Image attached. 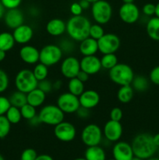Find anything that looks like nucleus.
<instances>
[{
    "label": "nucleus",
    "instance_id": "nucleus-27",
    "mask_svg": "<svg viewBox=\"0 0 159 160\" xmlns=\"http://www.w3.org/2000/svg\"><path fill=\"white\" fill-rule=\"evenodd\" d=\"M15 39L12 34L9 32L0 33V49L8 52L15 45Z\"/></svg>",
    "mask_w": 159,
    "mask_h": 160
},
{
    "label": "nucleus",
    "instance_id": "nucleus-29",
    "mask_svg": "<svg viewBox=\"0 0 159 160\" xmlns=\"http://www.w3.org/2000/svg\"><path fill=\"white\" fill-rule=\"evenodd\" d=\"M68 90L69 92L79 97L85 90L84 83L76 78H71L68 82Z\"/></svg>",
    "mask_w": 159,
    "mask_h": 160
},
{
    "label": "nucleus",
    "instance_id": "nucleus-26",
    "mask_svg": "<svg viewBox=\"0 0 159 160\" xmlns=\"http://www.w3.org/2000/svg\"><path fill=\"white\" fill-rule=\"evenodd\" d=\"M134 95V90L130 84L129 85L120 86V88L118 89L117 92V98L118 101L122 103L129 102L132 99Z\"/></svg>",
    "mask_w": 159,
    "mask_h": 160
},
{
    "label": "nucleus",
    "instance_id": "nucleus-19",
    "mask_svg": "<svg viewBox=\"0 0 159 160\" xmlns=\"http://www.w3.org/2000/svg\"><path fill=\"white\" fill-rule=\"evenodd\" d=\"M12 35L16 43L26 45L34 37V30L30 25L23 23L13 30Z\"/></svg>",
    "mask_w": 159,
    "mask_h": 160
},
{
    "label": "nucleus",
    "instance_id": "nucleus-42",
    "mask_svg": "<svg viewBox=\"0 0 159 160\" xmlns=\"http://www.w3.org/2000/svg\"><path fill=\"white\" fill-rule=\"evenodd\" d=\"M5 9H17L21 4L22 0H0Z\"/></svg>",
    "mask_w": 159,
    "mask_h": 160
},
{
    "label": "nucleus",
    "instance_id": "nucleus-14",
    "mask_svg": "<svg viewBox=\"0 0 159 160\" xmlns=\"http://www.w3.org/2000/svg\"><path fill=\"white\" fill-rule=\"evenodd\" d=\"M104 138L110 142H117L121 138L123 133V125L119 121L109 120L103 128Z\"/></svg>",
    "mask_w": 159,
    "mask_h": 160
},
{
    "label": "nucleus",
    "instance_id": "nucleus-56",
    "mask_svg": "<svg viewBox=\"0 0 159 160\" xmlns=\"http://www.w3.org/2000/svg\"><path fill=\"white\" fill-rule=\"evenodd\" d=\"M154 15L157 17H159V2L155 5V14Z\"/></svg>",
    "mask_w": 159,
    "mask_h": 160
},
{
    "label": "nucleus",
    "instance_id": "nucleus-8",
    "mask_svg": "<svg viewBox=\"0 0 159 160\" xmlns=\"http://www.w3.org/2000/svg\"><path fill=\"white\" fill-rule=\"evenodd\" d=\"M103 131L96 123H90L81 132V140L87 147L99 145L102 141Z\"/></svg>",
    "mask_w": 159,
    "mask_h": 160
},
{
    "label": "nucleus",
    "instance_id": "nucleus-60",
    "mask_svg": "<svg viewBox=\"0 0 159 160\" xmlns=\"http://www.w3.org/2000/svg\"><path fill=\"white\" fill-rule=\"evenodd\" d=\"M147 160H159V158H150V159H148Z\"/></svg>",
    "mask_w": 159,
    "mask_h": 160
},
{
    "label": "nucleus",
    "instance_id": "nucleus-52",
    "mask_svg": "<svg viewBox=\"0 0 159 160\" xmlns=\"http://www.w3.org/2000/svg\"><path fill=\"white\" fill-rule=\"evenodd\" d=\"M79 3L83 9H87L90 6V3L89 2H87V0H80Z\"/></svg>",
    "mask_w": 159,
    "mask_h": 160
},
{
    "label": "nucleus",
    "instance_id": "nucleus-58",
    "mask_svg": "<svg viewBox=\"0 0 159 160\" xmlns=\"http://www.w3.org/2000/svg\"><path fill=\"white\" fill-rule=\"evenodd\" d=\"M87 2H89L90 3V4H93V3L96 2H98V0H87Z\"/></svg>",
    "mask_w": 159,
    "mask_h": 160
},
{
    "label": "nucleus",
    "instance_id": "nucleus-55",
    "mask_svg": "<svg viewBox=\"0 0 159 160\" xmlns=\"http://www.w3.org/2000/svg\"><path fill=\"white\" fill-rule=\"evenodd\" d=\"M6 56V52L3 51V50L0 49V62H2Z\"/></svg>",
    "mask_w": 159,
    "mask_h": 160
},
{
    "label": "nucleus",
    "instance_id": "nucleus-49",
    "mask_svg": "<svg viewBox=\"0 0 159 160\" xmlns=\"http://www.w3.org/2000/svg\"><path fill=\"white\" fill-rule=\"evenodd\" d=\"M29 121V123L31 125V126L33 127H37L38 126L39 124H41V122L40 119H39L38 116H35L34 117H33L32 119H31L30 120H28Z\"/></svg>",
    "mask_w": 159,
    "mask_h": 160
},
{
    "label": "nucleus",
    "instance_id": "nucleus-1",
    "mask_svg": "<svg viewBox=\"0 0 159 160\" xmlns=\"http://www.w3.org/2000/svg\"><path fill=\"white\" fill-rule=\"evenodd\" d=\"M134 156L142 159L153 157L157 150V147L153 141V135L148 133L137 134L131 143Z\"/></svg>",
    "mask_w": 159,
    "mask_h": 160
},
{
    "label": "nucleus",
    "instance_id": "nucleus-18",
    "mask_svg": "<svg viewBox=\"0 0 159 160\" xmlns=\"http://www.w3.org/2000/svg\"><path fill=\"white\" fill-rule=\"evenodd\" d=\"M6 26L10 29L14 30L24 23V16L22 11L17 9H8L3 17Z\"/></svg>",
    "mask_w": 159,
    "mask_h": 160
},
{
    "label": "nucleus",
    "instance_id": "nucleus-48",
    "mask_svg": "<svg viewBox=\"0 0 159 160\" xmlns=\"http://www.w3.org/2000/svg\"><path fill=\"white\" fill-rule=\"evenodd\" d=\"M89 77H90V75L87 74L86 72L83 71V70H80L79 73H77V75H76V78H78V79H79L80 81H82V82L85 83V82H87V81H88Z\"/></svg>",
    "mask_w": 159,
    "mask_h": 160
},
{
    "label": "nucleus",
    "instance_id": "nucleus-30",
    "mask_svg": "<svg viewBox=\"0 0 159 160\" xmlns=\"http://www.w3.org/2000/svg\"><path fill=\"white\" fill-rule=\"evenodd\" d=\"M9 102H10L11 106H16V107L21 108L22 106H24L25 104L27 103L26 101V94L23 92H20L17 90L16 92H13L9 98Z\"/></svg>",
    "mask_w": 159,
    "mask_h": 160
},
{
    "label": "nucleus",
    "instance_id": "nucleus-7",
    "mask_svg": "<svg viewBox=\"0 0 159 160\" xmlns=\"http://www.w3.org/2000/svg\"><path fill=\"white\" fill-rule=\"evenodd\" d=\"M62 56L63 52L59 45L49 44L40 50L39 62L49 67L59 63L62 59Z\"/></svg>",
    "mask_w": 159,
    "mask_h": 160
},
{
    "label": "nucleus",
    "instance_id": "nucleus-28",
    "mask_svg": "<svg viewBox=\"0 0 159 160\" xmlns=\"http://www.w3.org/2000/svg\"><path fill=\"white\" fill-rule=\"evenodd\" d=\"M133 90L138 92H143L149 88V81L147 78L142 75L134 76L132 83L130 84Z\"/></svg>",
    "mask_w": 159,
    "mask_h": 160
},
{
    "label": "nucleus",
    "instance_id": "nucleus-47",
    "mask_svg": "<svg viewBox=\"0 0 159 160\" xmlns=\"http://www.w3.org/2000/svg\"><path fill=\"white\" fill-rule=\"evenodd\" d=\"M76 113L79 118L87 119V118H88L89 116H90V109H86V108L80 106V107L77 109V111L76 112Z\"/></svg>",
    "mask_w": 159,
    "mask_h": 160
},
{
    "label": "nucleus",
    "instance_id": "nucleus-4",
    "mask_svg": "<svg viewBox=\"0 0 159 160\" xmlns=\"http://www.w3.org/2000/svg\"><path fill=\"white\" fill-rule=\"evenodd\" d=\"M37 116L41 123L55 127L63 121L65 113L59 109L57 105L48 104L44 106L40 109Z\"/></svg>",
    "mask_w": 159,
    "mask_h": 160
},
{
    "label": "nucleus",
    "instance_id": "nucleus-44",
    "mask_svg": "<svg viewBox=\"0 0 159 160\" xmlns=\"http://www.w3.org/2000/svg\"><path fill=\"white\" fill-rule=\"evenodd\" d=\"M149 79L153 84L159 85V66L154 67L150 72Z\"/></svg>",
    "mask_w": 159,
    "mask_h": 160
},
{
    "label": "nucleus",
    "instance_id": "nucleus-2",
    "mask_svg": "<svg viewBox=\"0 0 159 160\" xmlns=\"http://www.w3.org/2000/svg\"><path fill=\"white\" fill-rule=\"evenodd\" d=\"M90 21L83 15L73 16L66 23V32L74 42H80L89 37Z\"/></svg>",
    "mask_w": 159,
    "mask_h": 160
},
{
    "label": "nucleus",
    "instance_id": "nucleus-20",
    "mask_svg": "<svg viewBox=\"0 0 159 160\" xmlns=\"http://www.w3.org/2000/svg\"><path fill=\"white\" fill-rule=\"evenodd\" d=\"M80 104L82 107L91 109L96 107L100 102V95L94 90H84L79 96Z\"/></svg>",
    "mask_w": 159,
    "mask_h": 160
},
{
    "label": "nucleus",
    "instance_id": "nucleus-31",
    "mask_svg": "<svg viewBox=\"0 0 159 160\" xmlns=\"http://www.w3.org/2000/svg\"><path fill=\"white\" fill-rule=\"evenodd\" d=\"M5 116H6V118L8 119V120H9L11 124H17V123H20L22 119L20 109L13 106H11L9 108Z\"/></svg>",
    "mask_w": 159,
    "mask_h": 160
},
{
    "label": "nucleus",
    "instance_id": "nucleus-32",
    "mask_svg": "<svg viewBox=\"0 0 159 160\" xmlns=\"http://www.w3.org/2000/svg\"><path fill=\"white\" fill-rule=\"evenodd\" d=\"M118 62V57L115 53L104 54L101 59V67L105 70H111Z\"/></svg>",
    "mask_w": 159,
    "mask_h": 160
},
{
    "label": "nucleus",
    "instance_id": "nucleus-37",
    "mask_svg": "<svg viewBox=\"0 0 159 160\" xmlns=\"http://www.w3.org/2000/svg\"><path fill=\"white\" fill-rule=\"evenodd\" d=\"M59 46L62 49V52L63 53H70L73 52L75 49V45H74V41L72 40L70 38V39H62L60 41Z\"/></svg>",
    "mask_w": 159,
    "mask_h": 160
},
{
    "label": "nucleus",
    "instance_id": "nucleus-17",
    "mask_svg": "<svg viewBox=\"0 0 159 160\" xmlns=\"http://www.w3.org/2000/svg\"><path fill=\"white\" fill-rule=\"evenodd\" d=\"M19 55L23 62L29 65H34L39 62L40 51L31 45H23L19 52Z\"/></svg>",
    "mask_w": 159,
    "mask_h": 160
},
{
    "label": "nucleus",
    "instance_id": "nucleus-63",
    "mask_svg": "<svg viewBox=\"0 0 159 160\" xmlns=\"http://www.w3.org/2000/svg\"><path fill=\"white\" fill-rule=\"evenodd\" d=\"M108 160H115V159H108Z\"/></svg>",
    "mask_w": 159,
    "mask_h": 160
},
{
    "label": "nucleus",
    "instance_id": "nucleus-38",
    "mask_svg": "<svg viewBox=\"0 0 159 160\" xmlns=\"http://www.w3.org/2000/svg\"><path fill=\"white\" fill-rule=\"evenodd\" d=\"M9 79L6 71L0 69V93H2L9 87Z\"/></svg>",
    "mask_w": 159,
    "mask_h": 160
},
{
    "label": "nucleus",
    "instance_id": "nucleus-12",
    "mask_svg": "<svg viewBox=\"0 0 159 160\" xmlns=\"http://www.w3.org/2000/svg\"><path fill=\"white\" fill-rule=\"evenodd\" d=\"M118 16L124 23L132 24L140 18V9L134 3H123L119 8Z\"/></svg>",
    "mask_w": 159,
    "mask_h": 160
},
{
    "label": "nucleus",
    "instance_id": "nucleus-46",
    "mask_svg": "<svg viewBox=\"0 0 159 160\" xmlns=\"http://www.w3.org/2000/svg\"><path fill=\"white\" fill-rule=\"evenodd\" d=\"M70 12L73 16H80L82 15V12L84 9L80 6L79 2H73L70 6Z\"/></svg>",
    "mask_w": 159,
    "mask_h": 160
},
{
    "label": "nucleus",
    "instance_id": "nucleus-23",
    "mask_svg": "<svg viewBox=\"0 0 159 160\" xmlns=\"http://www.w3.org/2000/svg\"><path fill=\"white\" fill-rule=\"evenodd\" d=\"M45 99H46V94L38 88H36L26 94L27 103L35 108L41 106L45 102Z\"/></svg>",
    "mask_w": 159,
    "mask_h": 160
},
{
    "label": "nucleus",
    "instance_id": "nucleus-45",
    "mask_svg": "<svg viewBox=\"0 0 159 160\" xmlns=\"http://www.w3.org/2000/svg\"><path fill=\"white\" fill-rule=\"evenodd\" d=\"M143 12L144 15L147 17H151V16L155 14V5L153 3H147L143 6Z\"/></svg>",
    "mask_w": 159,
    "mask_h": 160
},
{
    "label": "nucleus",
    "instance_id": "nucleus-35",
    "mask_svg": "<svg viewBox=\"0 0 159 160\" xmlns=\"http://www.w3.org/2000/svg\"><path fill=\"white\" fill-rule=\"evenodd\" d=\"M11 123L5 115L0 116V139L5 138L9 134Z\"/></svg>",
    "mask_w": 159,
    "mask_h": 160
},
{
    "label": "nucleus",
    "instance_id": "nucleus-21",
    "mask_svg": "<svg viewBox=\"0 0 159 160\" xmlns=\"http://www.w3.org/2000/svg\"><path fill=\"white\" fill-rule=\"evenodd\" d=\"M48 34L54 37H58L66 31V23L59 18H54L50 20L45 27Z\"/></svg>",
    "mask_w": 159,
    "mask_h": 160
},
{
    "label": "nucleus",
    "instance_id": "nucleus-36",
    "mask_svg": "<svg viewBox=\"0 0 159 160\" xmlns=\"http://www.w3.org/2000/svg\"><path fill=\"white\" fill-rule=\"evenodd\" d=\"M104 33V29H103L102 26L99 23H94V24L90 25V31H89V37L95 39V40H99L101 37H102Z\"/></svg>",
    "mask_w": 159,
    "mask_h": 160
},
{
    "label": "nucleus",
    "instance_id": "nucleus-39",
    "mask_svg": "<svg viewBox=\"0 0 159 160\" xmlns=\"http://www.w3.org/2000/svg\"><path fill=\"white\" fill-rule=\"evenodd\" d=\"M37 88H40L41 91H43L47 95L48 93H51L53 91V83L51 81H48L46 78V79L38 81Z\"/></svg>",
    "mask_w": 159,
    "mask_h": 160
},
{
    "label": "nucleus",
    "instance_id": "nucleus-11",
    "mask_svg": "<svg viewBox=\"0 0 159 160\" xmlns=\"http://www.w3.org/2000/svg\"><path fill=\"white\" fill-rule=\"evenodd\" d=\"M54 134L58 140L62 142H70L76 138V130L73 123L63 120L55 126Z\"/></svg>",
    "mask_w": 159,
    "mask_h": 160
},
{
    "label": "nucleus",
    "instance_id": "nucleus-24",
    "mask_svg": "<svg viewBox=\"0 0 159 160\" xmlns=\"http://www.w3.org/2000/svg\"><path fill=\"white\" fill-rule=\"evenodd\" d=\"M84 158L87 160H106V153L104 148L99 145L87 147Z\"/></svg>",
    "mask_w": 159,
    "mask_h": 160
},
{
    "label": "nucleus",
    "instance_id": "nucleus-22",
    "mask_svg": "<svg viewBox=\"0 0 159 160\" xmlns=\"http://www.w3.org/2000/svg\"><path fill=\"white\" fill-rule=\"evenodd\" d=\"M79 50L83 56L95 55L98 52V41L90 37H87L80 42Z\"/></svg>",
    "mask_w": 159,
    "mask_h": 160
},
{
    "label": "nucleus",
    "instance_id": "nucleus-5",
    "mask_svg": "<svg viewBox=\"0 0 159 160\" xmlns=\"http://www.w3.org/2000/svg\"><path fill=\"white\" fill-rule=\"evenodd\" d=\"M15 86L17 90L27 94L31 91L37 88L38 81L34 77L32 70L23 69L17 73L15 78Z\"/></svg>",
    "mask_w": 159,
    "mask_h": 160
},
{
    "label": "nucleus",
    "instance_id": "nucleus-62",
    "mask_svg": "<svg viewBox=\"0 0 159 160\" xmlns=\"http://www.w3.org/2000/svg\"><path fill=\"white\" fill-rule=\"evenodd\" d=\"M0 160H5L4 158H3V156H2L1 154H0Z\"/></svg>",
    "mask_w": 159,
    "mask_h": 160
},
{
    "label": "nucleus",
    "instance_id": "nucleus-16",
    "mask_svg": "<svg viewBox=\"0 0 159 160\" xmlns=\"http://www.w3.org/2000/svg\"><path fill=\"white\" fill-rule=\"evenodd\" d=\"M112 155L115 160H131L134 156L131 144L126 142H117L112 148Z\"/></svg>",
    "mask_w": 159,
    "mask_h": 160
},
{
    "label": "nucleus",
    "instance_id": "nucleus-13",
    "mask_svg": "<svg viewBox=\"0 0 159 160\" xmlns=\"http://www.w3.org/2000/svg\"><path fill=\"white\" fill-rule=\"evenodd\" d=\"M60 70L62 76L67 79L70 80L71 78H76L80 70V60L75 56H67L61 63Z\"/></svg>",
    "mask_w": 159,
    "mask_h": 160
},
{
    "label": "nucleus",
    "instance_id": "nucleus-9",
    "mask_svg": "<svg viewBox=\"0 0 159 160\" xmlns=\"http://www.w3.org/2000/svg\"><path fill=\"white\" fill-rule=\"evenodd\" d=\"M57 106L65 114L76 113L80 107L79 97L69 92H64L58 97Z\"/></svg>",
    "mask_w": 159,
    "mask_h": 160
},
{
    "label": "nucleus",
    "instance_id": "nucleus-33",
    "mask_svg": "<svg viewBox=\"0 0 159 160\" xmlns=\"http://www.w3.org/2000/svg\"><path fill=\"white\" fill-rule=\"evenodd\" d=\"M32 71L34 77L38 81L46 79L48 76V67L40 62L35 64V67Z\"/></svg>",
    "mask_w": 159,
    "mask_h": 160
},
{
    "label": "nucleus",
    "instance_id": "nucleus-10",
    "mask_svg": "<svg viewBox=\"0 0 159 160\" xmlns=\"http://www.w3.org/2000/svg\"><path fill=\"white\" fill-rule=\"evenodd\" d=\"M120 39L118 35L112 33L104 34L98 40V51L103 55L115 53L120 47Z\"/></svg>",
    "mask_w": 159,
    "mask_h": 160
},
{
    "label": "nucleus",
    "instance_id": "nucleus-15",
    "mask_svg": "<svg viewBox=\"0 0 159 160\" xmlns=\"http://www.w3.org/2000/svg\"><path fill=\"white\" fill-rule=\"evenodd\" d=\"M80 70L86 72L89 75L96 74L102 68L101 59H99L95 55L83 56L82 59L80 60Z\"/></svg>",
    "mask_w": 159,
    "mask_h": 160
},
{
    "label": "nucleus",
    "instance_id": "nucleus-61",
    "mask_svg": "<svg viewBox=\"0 0 159 160\" xmlns=\"http://www.w3.org/2000/svg\"><path fill=\"white\" fill-rule=\"evenodd\" d=\"M73 160H87L85 158H76V159H73Z\"/></svg>",
    "mask_w": 159,
    "mask_h": 160
},
{
    "label": "nucleus",
    "instance_id": "nucleus-64",
    "mask_svg": "<svg viewBox=\"0 0 159 160\" xmlns=\"http://www.w3.org/2000/svg\"><path fill=\"white\" fill-rule=\"evenodd\" d=\"M157 149H158V156H159V148H157Z\"/></svg>",
    "mask_w": 159,
    "mask_h": 160
},
{
    "label": "nucleus",
    "instance_id": "nucleus-51",
    "mask_svg": "<svg viewBox=\"0 0 159 160\" xmlns=\"http://www.w3.org/2000/svg\"><path fill=\"white\" fill-rule=\"evenodd\" d=\"M62 81H61V80H57V81H55L54 83H53V90H55V91L59 90V89L62 88Z\"/></svg>",
    "mask_w": 159,
    "mask_h": 160
},
{
    "label": "nucleus",
    "instance_id": "nucleus-34",
    "mask_svg": "<svg viewBox=\"0 0 159 160\" xmlns=\"http://www.w3.org/2000/svg\"><path fill=\"white\" fill-rule=\"evenodd\" d=\"M37 108H35L34 106H31V105L25 104L24 106H22L20 108V112H21L22 118L25 119L26 120H30L31 119H32L33 117H34L35 116H37V110H36Z\"/></svg>",
    "mask_w": 159,
    "mask_h": 160
},
{
    "label": "nucleus",
    "instance_id": "nucleus-41",
    "mask_svg": "<svg viewBox=\"0 0 159 160\" xmlns=\"http://www.w3.org/2000/svg\"><path fill=\"white\" fill-rule=\"evenodd\" d=\"M10 106L11 104L9 98H6L5 96H0V116L5 115Z\"/></svg>",
    "mask_w": 159,
    "mask_h": 160
},
{
    "label": "nucleus",
    "instance_id": "nucleus-43",
    "mask_svg": "<svg viewBox=\"0 0 159 160\" xmlns=\"http://www.w3.org/2000/svg\"><path fill=\"white\" fill-rule=\"evenodd\" d=\"M123 117V110L119 107H115L110 112V120L115 121H121Z\"/></svg>",
    "mask_w": 159,
    "mask_h": 160
},
{
    "label": "nucleus",
    "instance_id": "nucleus-40",
    "mask_svg": "<svg viewBox=\"0 0 159 160\" xmlns=\"http://www.w3.org/2000/svg\"><path fill=\"white\" fill-rule=\"evenodd\" d=\"M37 153L34 148H26L23 150L20 156V160H35L37 157Z\"/></svg>",
    "mask_w": 159,
    "mask_h": 160
},
{
    "label": "nucleus",
    "instance_id": "nucleus-53",
    "mask_svg": "<svg viewBox=\"0 0 159 160\" xmlns=\"http://www.w3.org/2000/svg\"><path fill=\"white\" fill-rule=\"evenodd\" d=\"M153 141H154V144H155L156 146L157 147V148H159V133L158 134H156L154 135H153Z\"/></svg>",
    "mask_w": 159,
    "mask_h": 160
},
{
    "label": "nucleus",
    "instance_id": "nucleus-50",
    "mask_svg": "<svg viewBox=\"0 0 159 160\" xmlns=\"http://www.w3.org/2000/svg\"><path fill=\"white\" fill-rule=\"evenodd\" d=\"M35 160H54L53 158L51 157V156L47 154H42V155H39L37 156V157L36 158Z\"/></svg>",
    "mask_w": 159,
    "mask_h": 160
},
{
    "label": "nucleus",
    "instance_id": "nucleus-57",
    "mask_svg": "<svg viewBox=\"0 0 159 160\" xmlns=\"http://www.w3.org/2000/svg\"><path fill=\"white\" fill-rule=\"evenodd\" d=\"M123 3H133L134 0H122Z\"/></svg>",
    "mask_w": 159,
    "mask_h": 160
},
{
    "label": "nucleus",
    "instance_id": "nucleus-6",
    "mask_svg": "<svg viewBox=\"0 0 159 160\" xmlns=\"http://www.w3.org/2000/svg\"><path fill=\"white\" fill-rule=\"evenodd\" d=\"M91 15L97 23L103 25L110 21L112 17V7L108 2L98 0L91 6Z\"/></svg>",
    "mask_w": 159,
    "mask_h": 160
},
{
    "label": "nucleus",
    "instance_id": "nucleus-54",
    "mask_svg": "<svg viewBox=\"0 0 159 160\" xmlns=\"http://www.w3.org/2000/svg\"><path fill=\"white\" fill-rule=\"evenodd\" d=\"M5 9H5V7L3 6V5L2 4L1 1H0V20H1L3 17H4L5 12H6Z\"/></svg>",
    "mask_w": 159,
    "mask_h": 160
},
{
    "label": "nucleus",
    "instance_id": "nucleus-25",
    "mask_svg": "<svg viewBox=\"0 0 159 160\" xmlns=\"http://www.w3.org/2000/svg\"><path fill=\"white\" fill-rule=\"evenodd\" d=\"M146 30L152 40L159 41V17H151L147 23Z\"/></svg>",
    "mask_w": 159,
    "mask_h": 160
},
{
    "label": "nucleus",
    "instance_id": "nucleus-3",
    "mask_svg": "<svg viewBox=\"0 0 159 160\" xmlns=\"http://www.w3.org/2000/svg\"><path fill=\"white\" fill-rule=\"evenodd\" d=\"M109 78L115 84L119 86L129 85L134 78L132 67L126 63H117L113 68L109 70Z\"/></svg>",
    "mask_w": 159,
    "mask_h": 160
},
{
    "label": "nucleus",
    "instance_id": "nucleus-59",
    "mask_svg": "<svg viewBox=\"0 0 159 160\" xmlns=\"http://www.w3.org/2000/svg\"><path fill=\"white\" fill-rule=\"evenodd\" d=\"M131 160H143V159H140V158H139V157H137V156H134L133 157H132V159H131Z\"/></svg>",
    "mask_w": 159,
    "mask_h": 160
}]
</instances>
